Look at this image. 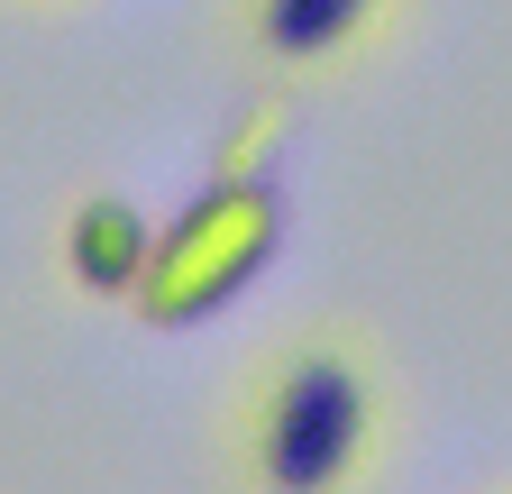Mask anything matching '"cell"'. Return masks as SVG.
Wrapping results in <instances>:
<instances>
[{
  "mask_svg": "<svg viewBox=\"0 0 512 494\" xmlns=\"http://www.w3.org/2000/svg\"><path fill=\"white\" fill-rule=\"evenodd\" d=\"M147 257H156V229L128 211L119 193H92V202L74 211V229H64V266H74V284L101 293V302L138 293V284H147Z\"/></svg>",
  "mask_w": 512,
  "mask_h": 494,
  "instance_id": "cell-3",
  "label": "cell"
},
{
  "mask_svg": "<svg viewBox=\"0 0 512 494\" xmlns=\"http://www.w3.org/2000/svg\"><path fill=\"white\" fill-rule=\"evenodd\" d=\"M375 19V0H247V28L275 65H330L339 46H357Z\"/></svg>",
  "mask_w": 512,
  "mask_h": 494,
  "instance_id": "cell-4",
  "label": "cell"
},
{
  "mask_svg": "<svg viewBox=\"0 0 512 494\" xmlns=\"http://www.w3.org/2000/svg\"><path fill=\"white\" fill-rule=\"evenodd\" d=\"M366 449V376L348 357L311 348V357H284L266 394H256V421H247V458L266 485H339Z\"/></svg>",
  "mask_w": 512,
  "mask_h": 494,
  "instance_id": "cell-2",
  "label": "cell"
},
{
  "mask_svg": "<svg viewBox=\"0 0 512 494\" xmlns=\"http://www.w3.org/2000/svg\"><path fill=\"white\" fill-rule=\"evenodd\" d=\"M275 238H284V202L256 174H220L211 193L156 238L147 284L128 293V302H138L156 330H192V321H211L229 293H247L256 275H266Z\"/></svg>",
  "mask_w": 512,
  "mask_h": 494,
  "instance_id": "cell-1",
  "label": "cell"
}]
</instances>
